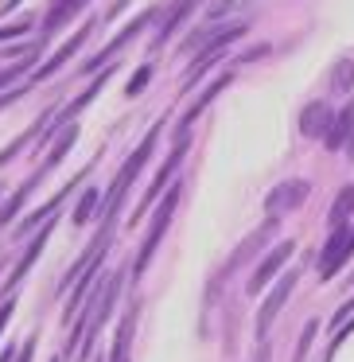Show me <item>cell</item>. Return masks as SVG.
<instances>
[{"mask_svg": "<svg viewBox=\"0 0 354 362\" xmlns=\"http://www.w3.org/2000/svg\"><path fill=\"white\" fill-rule=\"evenodd\" d=\"M276 230H281V218H265L257 230H249V234H245L242 242H237V250L230 253V261L218 269V273H214V281H211V296H206L211 304H214V296H218V288H222V284H226L230 276L237 273V269H245L253 257H261V253H265V245L276 238Z\"/></svg>", "mask_w": 354, "mask_h": 362, "instance_id": "cell-1", "label": "cell"}, {"mask_svg": "<svg viewBox=\"0 0 354 362\" xmlns=\"http://www.w3.org/2000/svg\"><path fill=\"white\" fill-rule=\"evenodd\" d=\"M179 191H183L179 183H172V187H167V195H164V203L156 206V218H152L148 234H144V242H141V253H136V261H133V281H141V276L148 273L152 257H156V250H160V242H164L167 226H172V214H175V203H179Z\"/></svg>", "mask_w": 354, "mask_h": 362, "instance_id": "cell-2", "label": "cell"}, {"mask_svg": "<svg viewBox=\"0 0 354 362\" xmlns=\"http://www.w3.org/2000/svg\"><path fill=\"white\" fill-rule=\"evenodd\" d=\"M292 253H296V242H292V238H288V242H276L269 253H261V257H257V265L249 269V281H245V292H249V296L265 292L269 284H273L276 276H281V269L292 261Z\"/></svg>", "mask_w": 354, "mask_h": 362, "instance_id": "cell-3", "label": "cell"}, {"mask_svg": "<svg viewBox=\"0 0 354 362\" xmlns=\"http://www.w3.org/2000/svg\"><path fill=\"white\" fill-rule=\"evenodd\" d=\"M51 230H55V214H51V218L43 222V226H40V234H35L32 242H24V253L16 257V265H12L8 281L0 284V292H4V300H8V296H16V288L24 284V276L32 273V265L40 261V253L47 250V242H51Z\"/></svg>", "mask_w": 354, "mask_h": 362, "instance_id": "cell-4", "label": "cell"}, {"mask_svg": "<svg viewBox=\"0 0 354 362\" xmlns=\"http://www.w3.org/2000/svg\"><path fill=\"white\" fill-rule=\"evenodd\" d=\"M354 257V230L350 226H338L331 230V238L319 245V281H335V273L346 265V261Z\"/></svg>", "mask_w": 354, "mask_h": 362, "instance_id": "cell-5", "label": "cell"}, {"mask_svg": "<svg viewBox=\"0 0 354 362\" xmlns=\"http://www.w3.org/2000/svg\"><path fill=\"white\" fill-rule=\"evenodd\" d=\"M296 284H300V273H296V269H288V273H281V276H276V284L269 288L265 304L257 308V339H265V335H269V327H273V323H276V315L284 312V304L292 300Z\"/></svg>", "mask_w": 354, "mask_h": 362, "instance_id": "cell-6", "label": "cell"}, {"mask_svg": "<svg viewBox=\"0 0 354 362\" xmlns=\"http://www.w3.org/2000/svg\"><path fill=\"white\" fill-rule=\"evenodd\" d=\"M307 195H312V180H284L265 195V214L269 218H284V214L300 211L307 203Z\"/></svg>", "mask_w": 354, "mask_h": 362, "instance_id": "cell-7", "label": "cell"}, {"mask_svg": "<svg viewBox=\"0 0 354 362\" xmlns=\"http://www.w3.org/2000/svg\"><path fill=\"white\" fill-rule=\"evenodd\" d=\"M152 20H156V8H144V12H141V16H136V20H129V24H125V28H121V32H117V35H113V40H110V43H105V47H102V51H98V55H94V59H86V63H82V74H90V71H98V66H102V63H110V59H113V55H117V51H121V47H129V43H133V40H136V35H141V32H144V28H148V24H152Z\"/></svg>", "mask_w": 354, "mask_h": 362, "instance_id": "cell-8", "label": "cell"}, {"mask_svg": "<svg viewBox=\"0 0 354 362\" xmlns=\"http://www.w3.org/2000/svg\"><path fill=\"white\" fill-rule=\"evenodd\" d=\"M183 156H187V141H175V148H172V152H167V160H164V164H160V172H156V180H152V183H148V191H144V199H141V206H136V211H133V222H136V218H141V214H144V211H148V206H152V203H156V199H160V195H164V187H167V183H172V175H175V168H179V164H183Z\"/></svg>", "mask_w": 354, "mask_h": 362, "instance_id": "cell-9", "label": "cell"}, {"mask_svg": "<svg viewBox=\"0 0 354 362\" xmlns=\"http://www.w3.org/2000/svg\"><path fill=\"white\" fill-rule=\"evenodd\" d=\"M230 82H234V71H222V74H218V78H214V82H211V86H206V90H203V94H199V98H195V102H191V105H187V113H183V121H179V129H175V141H187V136H191V125H195V121H199V117H203V110H206V105H211V102H214V98H218V94H222V90H226V86H230Z\"/></svg>", "mask_w": 354, "mask_h": 362, "instance_id": "cell-10", "label": "cell"}, {"mask_svg": "<svg viewBox=\"0 0 354 362\" xmlns=\"http://www.w3.org/2000/svg\"><path fill=\"white\" fill-rule=\"evenodd\" d=\"M90 28H94V20H90V24H82V28H78V32H74V35H71V40H66V43H63V47H59V51H55V55H51V59H47V63H43V66H40V71H35V74H32V82H47V78H51V74H59V71H63V66H66V63H71V59H74V55H78V47H82V43H86V40H90Z\"/></svg>", "mask_w": 354, "mask_h": 362, "instance_id": "cell-11", "label": "cell"}, {"mask_svg": "<svg viewBox=\"0 0 354 362\" xmlns=\"http://www.w3.org/2000/svg\"><path fill=\"white\" fill-rule=\"evenodd\" d=\"M86 175H90V168H82V172H78V180H86ZM78 180H71V183H66L63 191H55V195H51V199H47V203H43V206H35V211L28 214L24 222H16V238H28V234H32V230H40V222H47L51 214H55L59 206L66 203V195H71V191H74V183H78Z\"/></svg>", "mask_w": 354, "mask_h": 362, "instance_id": "cell-12", "label": "cell"}, {"mask_svg": "<svg viewBox=\"0 0 354 362\" xmlns=\"http://www.w3.org/2000/svg\"><path fill=\"white\" fill-rule=\"evenodd\" d=\"M331 105L327 102H307L304 113H300V136H307V141H319L323 133L331 129Z\"/></svg>", "mask_w": 354, "mask_h": 362, "instance_id": "cell-13", "label": "cell"}, {"mask_svg": "<svg viewBox=\"0 0 354 362\" xmlns=\"http://www.w3.org/2000/svg\"><path fill=\"white\" fill-rule=\"evenodd\" d=\"M78 133H82V129H78V125H74V121H71V125H66V129H59V141H55V144H51V152H47V160H43V164H40V168H35V172H40V175H43V180H47V175H51V172H55V168H59V164H63V160H66V152H71V148H74V141H78Z\"/></svg>", "mask_w": 354, "mask_h": 362, "instance_id": "cell-14", "label": "cell"}, {"mask_svg": "<svg viewBox=\"0 0 354 362\" xmlns=\"http://www.w3.org/2000/svg\"><path fill=\"white\" fill-rule=\"evenodd\" d=\"M350 136H354V98L346 102L343 113H335V117H331V129L323 133V144H327L331 152H338L346 141H350Z\"/></svg>", "mask_w": 354, "mask_h": 362, "instance_id": "cell-15", "label": "cell"}, {"mask_svg": "<svg viewBox=\"0 0 354 362\" xmlns=\"http://www.w3.org/2000/svg\"><path fill=\"white\" fill-rule=\"evenodd\" d=\"M40 183H43V175H40V172H32L24 183H20V191H16V195H12L8 203L0 206V226H8V222H16V214L28 206V199H32V191L40 187Z\"/></svg>", "mask_w": 354, "mask_h": 362, "instance_id": "cell-16", "label": "cell"}, {"mask_svg": "<svg viewBox=\"0 0 354 362\" xmlns=\"http://www.w3.org/2000/svg\"><path fill=\"white\" fill-rule=\"evenodd\" d=\"M191 8H195V0H179V4H175V8H172V16H167L164 24L156 28V35H152V51H160V47H164V43L175 35V32H179V28H183V20L191 16Z\"/></svg>", "mask_w": 354, "mask_h": 362, "instance_id": "cell-17", "label": "cell"}, {"mask_svg": "<svg viewBox=\"0 0 354 362\" xmlns=\"http://www.w3.org/2000/svg\"><path fill=\"white\" fill-rule=\"evenodd\" d=\"M133 331H136V304H129V312L121 315L117 339H113V354H110V362H129V343H133Z\"/></svg>", "mask_w": 354, "mask_h": 362, "instance_id": "cell-18", "label": "cell"}, {"mask_svg": "<svg viewBox=\"0 0 354 362\" xmlns=\"http://www.w3.org/2000/svg\"><path fill=\"white\" fill-rule=\"evenodd\" d=\"M350 214H354V183H346V187L335 195L331 211H327V226H331V230L346 226V222H350Z\"/></svg>", "mask_w": 354, "mask_h": 362, "instance_id": "cell-19", "label": "cell"}, {"mask_svg": "<svg viewBox=\"0 0 354 362\" xmlns=\"http://www.w3.org/2000/svg\"><path fill=\"white\" fill-rule=\"evenodd\" d=\"M86 8V0H55V8H51V16L43 20V32H59V28L63 24H71L74 16H78V12Z\"/></svg>", "mask_w": 354, "mask_h": 362, "instance_id": "cell-20", "label": "cell"}, {"mask_svg": "<svg viewBox=\"0 0 354 362\" xmlns=\"http://www.w3.org/2000/svg\"><path fill=\"white\" fill-rule=\"evenodd\" d=\"M222 55H226V47L203 51V55H199V63L183 71V90H195V82H203V74L211 71V66H218V59H222Z\"/></svg>", "mask_w": 354, "mask_h": 362, "instance_id": "cell-21", "label": "cell"}, {"mask_svg": "<svg viewBox=\"0 0 354 362\" xmlns=\"http://www.w3.org/2000/svg\"><path fill=\"white\" fill-rule=\"evenodd\" d=\"M98 203H102V191H98V187H86V191H82L78 203H74V218H71L74 226H86V222L94 218Z\"/></svg>", "mask_w": 354, "mask_h": 362, "instance_id": "cell-22", "label": "cell"}, {"mask_svg": "<svg viewBox=\"0 0 354 362\" xmlns=\"http://www.w3.org/2000/svg\"><path fill=\"white\" fill-rule=\"evenodd\" d=\"M331 90L335 94H350L354 90V59H338L335 71H331Z\"/></svg>", "mask_w": 354, "mask_h": 362, "instance_id": "cell-23", "label": "cell"}, {"mask_svg": "<svg viewBox=\"0 0 354 362\" xmlns=\"http://www.w3.org/2000/svg\"><path fill=\"white\" fill-rule=\"evenodd\" d=\"M35 59H40V43H32V47H28V51H24V59H20V63H16V66H8V71H0V90H4V86H12V82H16V78H20V74H24V71H28V66H32V63H35Z\"/></svg>", "mask_w": 354, "mask_h": 362, "instance_id": "cell-24", "label": "cell"}, {"mask_svg": "<svg viewBox=\"0 0 354 362\" xmlns=\"http://www.w3.org/2000/svg\"><path fill=\"white\" fill-rule=\"evenodd\" d=\"M315 331H319V323H315V320H307V323H304V331H300L296 358H292V362H304V358H307V351H312V339H315Z\"/></svg>", "mask_w": 354, "mask_h": 362, "instance_id": "cell-25", "label": "cell"}, {"mask_svg": "<svg viewBox=\"0 0 354 362\" xmlns=\"http://www.w3.org/2000/svg\"><path fill=\"white\" fill-rule=\"evenodd\" d=\"M35 28V20L32 16H24V20H16V24H8V28H0V43H8V40H16V35H28Z\"/></svg>", "mask_w": 354, "mask_h": 362, "instance_id": "cell-26", "label": "cell"}, {"mask_svg": "<svg viewBox=\"0 0 354 362\" xmlns=\"http://www.w3.org/2000/svg\"><path fill=\"white\" fill-rule=\"evenodd\" d=\"M148 82H152V66H141V71H136L133 78H129V90H125V94H129V98L144 94V86H148Z\"/></svg>", "mask_w": 354, "mask_h": 362, "instance_id": "cell-27", "label": "cell"}, {"mask_svg": "<svg viewBox=\"0 0 354 362\" xmlns=\"http://www.w3.org/2000/svg\"><path fill=\"white\" fill-rule=\"evenodd\" d=\"M237 8V0H211V4H206V20H222V16H230V12Z\"/></svg>", "mask_w": 354, "mask_h": 362, "instance_id": "cell-28", "label": "cell"}, {"mask_svg": "<svg viewBox=\"0 0 354 362\" xmlns=\"http://www.w3.org/2000/svg\"><path fill=\"white\" fill-rule=\"evenodd\" d=\"M12 315H16V296H8L4 304H0V335H4V327L12 323Z\"/></svg>", "mask_w": 354, "mask_h": 362, "instance_id": "cell-29", "label": "cell"}, {"mask_svg": "<svg viewBox=\"0 0 354 362\" xmlns=\"http://www.w3.org/2000/svg\"><path fill=\"white\" fill-rule=\"evenodd\" d=\"M261 55H269V47H265V43H261V47H253V51H245V55H242V63H257Z\"/></svg>", "mask_w": 354, "mask_h": 362, "instance_id": "cell-30", "label": "cell"}, {"mask_svg": "<svg viewBox=\"0 0 354 362\" xmlns=\"http://www.w3.org/2000/svg\"><path fill=\"white\" fill-rule=\"evenodd\" d=\"M257 362H269V351H265V346H261V354H257Z\"/></svg>", "mask_w": 354, "mask_h": 362, "instance_id": "cell-31", "label": "cell"}, {"mask_svg": "<svg viewBox=\"0 0 354 362\" xmlns=\"http://www.w3.org/2000/svg\"><path fill=\"white\" fill-rule=\"evenodd\" d=\"M343 148H350V160H354V136H350V141H346V144H343Z\"/></svg>", "mask_w": 354, "mask_h": 362, "instance_id": "cell-32", "label": "cell"}, {"mask_svg": "<svg viewBox=\"0 0 354 362\" xmlns=\"http://www.w3.org/2000/svg\"><path fill=\"white\" fill-rule=\"evenodd\" d=\"M16 4H20V0H8V4H4V12H8V8H16Z\"/></svg>", "mask_w": 354, "mask_h": 362, "instance_id": "cell-33", "label": "cell"}, {"mask_svg": "<svg viewBox=\"0 0 354 362\" xmlns=\"http://www.w3.org/2000/svg\"><path fill=\"white\" fill-rule=\"evenodd\" d=\"M51 362H59V358H51Z\"/></svg>", "mask_w": 354, "mask_h": 362, "instance_id": "cell-34", "label": "cell"}]
</instances>
